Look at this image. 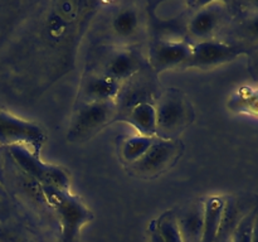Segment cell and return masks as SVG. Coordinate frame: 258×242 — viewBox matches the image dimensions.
I'll list each match as a JSON object with an SVG mask.
<instances>
[{"mask_svg":"<svg viewBox=\"0 0 258 242\" xmlns=\"http://www.w3.org/2000/svg\"><path fill=\"white\" fill-rule=\"evenodd\" d=\"M40 188L59 219L60 242H78L82 228L92 221V212L70 191L47 186H40Z\"/></svg>","mask_w":258,"mask_h":242,"instance_id":"1","label":"cell"},{"mask_svg":"<svg viewBox=\"0 0 258 242\" xmlns=\"http://www.w3.org/2000/svg\"><path fill=\"white\" fill-rule=\"evenodd\" d=\"M156 108V138L178 140L194 118L193 107L180 90L170 88L159 96Z\"/></svg>","mask_w":258,"mask_h":242,"instance_id":"2","label":"cell"},{"mask_svg":"<svg viewBox=\"0 0 258 242\" xmlns=\"http://www.w3.org/2000/svg\"><path fill=\"white\" fill-rule=\"evenodd\" d=\"M146 65L148 62L138 48L106 45L93 58L90 71L107 76L122 85L145 70Z\"/></svg>","mask_w":258,"mask_h":242,"instance_id":"3","label":"cell"},{"mask_svg":"<svg viewBox=\"0 0 258 242\" xmlns=\"http://www.w3.org/2000/svg\"><path fill=\"white\" fill-rule=\"evenodd\" d=\"M116 118H118L116 101L81 103L73 113L67 139L71 143H83L93 138Z\"/></svg>","mask_w":258,"mask_h":242,"instance_id":"4","label":"cell"},{"mask_svg":"<svg viewBox=\"0 0 258 242\" xmlns=\"http://www.w3.org/2000/svg\"><path fill=\"white\" fill-rule=\"evenodd\" d=\"M12 158L22 170L28 175L39 182L40 186L53 187V188L70 191V175L64 169L53 164H47L40 160L39 156L30 149L22 145L9 146Z\"/></svg>","mask_w":258,"mask_h":242,"instance_id":"5","label":"cell"},{"mask_svg":"<svg viewBox=\"0 0 258 242\" xmlns=\"http://www.w3.org/2000/svg\"><path fill=\"white\" fill-rule=\"evenodd\" d=\"M183 145L179 140L156 138L149 150L138 161L127 165V169L139 178H155L178 160Z\"/></svg>","mask_w":258,"mask_h":242,"instance_id":"6","label":"cell"},{"mask_svg":"<svg viewBox=\"0 0 258 242\" xmlns=\"http://www.w3.org/2000/svg\"><path fill=\"white\" fill-rule=\"evenodd\" d=\"M45 140V133L38 124L0 110V145H22L37 154Z\"/></svg>","mask_w":258,"mask_h":242,"instance_id":"7","label":"cell"},{"mask_svg":"<svg viewBox=\"0 0 258 242\" xmlns=\"http://www.w3.org/2000/svg\"><path fill=\"white\" fill-rule=\"evenodd\" d=\"M145 33V18L140 8L134 4H123L112 13L108 22L111 45L134 47Z\"/></svg>","mask_w":258,"mask_h":242,"instance_id":"8","label":"cell"},{"mask_svg":"<svg viewBox=\"0 0 258 242\" xmlns=\"http://www.w3.org/2000/svg\"><path fill=\"white\" fill-rule=\"evenodd\" d=\"M193 49V43L186 39L156 38L150 43L148 66L155 75L178 67H185Z\"/></svg>","mask_w":258,"mask_h":242,"instance_id":"9","label":"cell"},{"mask_svg":"<svg viewBox=\"0 0 258 242\" xmlns=\"http://www.w3.org/2000/svg\"><path fill=\"white\" fill-rule=\"evenodd\" d=\"M246 52V47L239 43L209 39L193 43V49L184 68L208 70L224 63L232 62Z\"/></svg>","mask_w":258,"mask_h":242,"instance_id":"10","label":"cell"},{"mask_svg":"<svg viewBox=\"0 0 258 242\" xmlns=\"http://www.w3.org/2000/svg\"><path fill=\"white\" fill-rule=\"evenodd\" d=\"M228 18V8L222 2L207 3L199 8L188 20L186 33L193 42L214 39Z\"/></svg>","mask_w":258,"mask_h":242,"instance_id":"11","label":"cell"},{"mask_svg":"<svg viewBox=\"0 0 258 242\" xmlns=\"http://www.w3.org/2000/svg\"><path fill=\"white\" fill-rule=\"evenodd\" d=\"M143 70L127 82L122 83L120 93L116 98L118 117L125 118L128 111L139 103L153 101L154 93L156 92V86L154 83L155 81L153 78L155 73L151 70L149 73Z\"/></svg>","mask_w":258,"mask_h":242,"instance_id":"12","label":"cell"},{"mask_svg":"<svg viewBox=\"0 0 258 242\" xmlns=\"http://www.w3.org/2000/svg\"><path fill=\"white\" fill-rule=\"evenodd\" d=\"M121 85L117 81L97 72L87 71L81 83L77 97V105L91 102H106L116 101L120 93Z\"/></svg>","mask_w":258,"mask_h":242,"instance_id":"13","label":"cell"},{"mask_svg":"<svg viewBox=\"0 0 258 242\" xmlns=\"http://www.w3.org/2000/svg\"><path fill=\"white\" fill-rule=\"evenodd\" d=\"M227 201L223 197H209L203 202V234L202 242H217L223 224Z\"/></svg>","mask_w":258,"mask_h":242,"instance_id":"14","label":"cell"},{"mask_svg":"<svg viewBox=\"0 0 258 242\" xmlns=\"http://www.w3.org/2000/svg\"><path fill=\"white\" fill-rule=\"evenodd\" d=\"M176 222L183 242H202L203 203L194 202L189 204L183 212L176 214Z\"/></svg>","mask_w":258,"mask_h":242,"instance_id":"15","label":"cell"},{"mask_svg":"<svg viewBox=\"0 0 258 242\" xmlns=\"http://www.w3.org/2000/svg\"><path fill=\"white\" fill-rule=\"evenodd\" d=\"M125 120L130 123L140 135L156 138V108L153 102H143L134 106L127 115L125 116Z\"/></svg>","mask_w":258,"mask_h":242,"instance_id":"16","label":"cell"},{"mask_svg":"<svg viewBox=\"0 0 258 242\" xmlns=\"http://www.w3.org/2000/svg\"><path fill=\"white\" fill-rule=\"evenodd\" d=\"M148 231L150 242H183L176 214L173 211H166L158 219L151 222Z\"/></svg>","mask_w":258,"mask_h":242,"instance_id":"17","label":"cell"},{"mask_svg":"<svg viewBox=\"0 0 258 242\" xmlns=\"http://www.w3.org/2000/svg\"><path fill=\"white\" fill-rule=\"evenodd\" d=\"M156 138H150V136H144L140 134L128 136L121 146V156L123 161L127 163V165L138 161L146 151L149 150Z\"/></svg>","mask_w":258,"mask_h":242,"instance_id":"18","label":"cell"},{"mask_svg":"<svg viewBox=\"0 0 258 242\" xmlns=\"http://www.w3.org/2000/svg\"><path fill=\"white\" fill-rule=\"evenodd\" d=\"M256 208L247 212L239 218L231 233V242H252V229H253Z\"/></svg>","mask_w":258,"mask_h":242,"instance_id":"19","label":"cell"},{"mask_svg":"<svg viewBox=\"0 0 258 242\" xmlns=\"http://www.w3.org/2000/svg\"><path fill=\"white\" fill-rule=\"evenodd\" d=\"M237 32L246 40H258V10L249 13L239 22Z\"/></svg>","mask_w":258,"mask_h":242,"instance_id":"20","label":"cell"},{"mask_svg":"<svg viewBox=\"0 0 258 242\" xmlns=\"http://www.w3.org/2000/svg\"><path fill=\"white\" fill-rule=\"evenodd\" d=\"M248 68H249V73H251L252 78L258 82V52L254 53V54L251 57V59H249Z\"/></svg>","mask_w":258,"mask_h":242,"instance_id":"21","label":"cell"},{"mask_svg":"<svg viewBox=\"0 0 258 242\" xmlns=\"http://www.w3.org/2000/svg\"><path fill=\"white\" fill-rule=\"evenodd\" d=\"M252 242H258V206L256 207V216H254L253 229H252Z\"/></svg>","mask_w":258,"mask_h":242,"instance_id":"22","label":"cell"},{"mask_svg":"<svg viewBox=\"0 0 258 242\" xmlns=\"http://www.w3.org/2000/svg\"><path fill=\"white\" fill-rule=\"evenodd\" d=\"M218 242H231V234H227V236L222 237Z\"/></svg>","mask_w":258,"mask_h":242,"instance_id":"23","label":"cell"},{"mask_svg":"<svg viewBox=\"0 0 258 242\" xmlns=\"http://www.w3.org/2000/svg\"><path fill=\"white\" fill-rule=\"evenodd\" d=\"M254 97H256L258 100V90H256V92H254Z\"/></svg>","mask_w":258,"mask_h":242,"instance_id":"24","label":"cell"},{"mask_svg":"<svg viewBox=\"0 0 258 242\" xmlns=\"http://www.w3.org/2000/svg\"><path fill=\"white\" fill-rule=\"evenodd\" d=\"M15 242H29V241H27V239H19V241H15Z\"/></svg>","mask_w":258,"mask_h":242,"instance_id":"25","label":"cell"}]
</instances>
